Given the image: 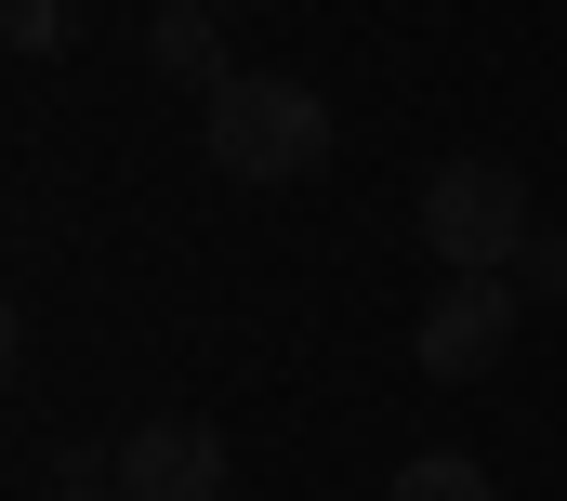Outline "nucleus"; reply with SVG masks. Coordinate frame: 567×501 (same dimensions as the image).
<instances>
[{
	"mask_svg": "<svg viewBox=\"0 0 567 501\" xmlns=\"http://www.w3.org/2000/svg\"><path fill=\"white\" fill-rule=\"evenodd\" d=\"M198 145H212L225 185H317V172H330V106H317V80H290V67H238V80L198 106Z\"/></svg>",
	"mask_w": 567,
	"mask_h": 501,
	"instance_id": "1",
	"label": "nucleus"
},
{
	"mask_svg": "<svg viewBox=\"0 0 567 501\" xmlns=\"http://www.w3.org/2000/svg\"><path fill=\"white\" fill-rule=\"evenodd\" d=\"M528 238H542L528 225V172H502V159H435L423 172V250L449 277H515Z\"/></svg>",
	"mask_w": 567,
	"mask_h": 501,
	"instance_id": "2",
	"label": "nucleus"
},
{
	"mask_svg": "<svg viewBox=\"0 0 567 501\" xmlns=\"http://www.w3.org/2000/svg\"><path fill=\"white\" fill-rule=\"evenodd\" d=\"M515 277H449L423 304V330H410V357H423V382H475V370H502V344H515Z\"/></svg>",
	"mask_w": 567,
	"mask_h": 501,
	"instance_id": "3",
	"label": "nucleus"
},
{
	"mask_svg": "<svg viewBox=\"0 0 567 501\" xmlns=\"http://www.w3.org/2000/svg\"><path fill=\"white\" fill-rule=\"evenodd\" d=\"M106 462H120L133 501H225V422H198V409H145Z\"/></svg>",
	"mask_w": 567,
	"mask_h": 501,
	"instance_id": "4",
	"label": "nucleus"
},
{
	"mask_svg": "<svg viewBox=\"0 0 567 501\" xmlns=\"http://www.w3.org/2000/svg\"><path fill=\"white\" fill-rule=\"evenodd\" d=\"M145 53H158V80H198V93H225L238 67H225V27L198 13V0H172L158 27H145Z\"/></svg>",
	"mask_w": 567,
	"mask_h": 501,
	"instance_id": "5",
	"label": "nucleus"
},
{
	"mask_svg": "<svg viewBox=\"0 0 567 501\" xmlns=\"http://www.w3.org/2000/svg\"><path fill=\"white\" fill-rule=\"evenodd\" d=\"M383 501H502V489H488L462 449H423V462H396V489H383Z\"/></svg>",
	"mask_w": 567,
	"mask_h": 501,
	"instance_id": "6",
	"label": "nucleus"
},
{
	"mask_svg": "<svg viewBox=\"0 0 567 501\" xmlns=\"http://www.w3.org/2000/svg\"><path fill=\"white\" fill-rule=\"evenodd\" d=\"M0 40L13 53H66V0H0Z\"/></svg>",
	"mask_w": 567,
	"mask_h": 501,
	"instance_id": "7",
	"label": "nucleus"
},
{
	"mask_svg": "<svg viewBox=\"0 0 567 501\" xmlns=\"http://www.w3.org/2000/svg\"><path fill=\"white\" fill-rule=\"evenodd\" d=\"M515 290H528V304H567V238H555V225L515 250Z\"/></svg>",
	"mask_w": 567,
	"mask_h": 501,
	"instance_id": "8",
	"label": "nucleus"
},
{
	"mask_svg": "<svg viewBox=\"0 0 567 501\" xmlns=\"http://www.w3.org/2000/svg\"><path fill=\"white\" fill-rule=\"evenodd\" d=\"M53 501H133V489H120V462H66V489H53Z\"/></svg>",
	"mask_w": 567,
	"mask_h": 501,
	"instance_id": "9",
	"label": "nucleus"
},
{
	"mask_svg": "<svg viewBox=\"0 0 567 501\" xmlns=\"http://www.w3.org/2000/svg\"><path fill=\"white\" fill-rule=\"evenodd\" d=\"M198 13H238V0H198Z\"/></svg>",
	"mask_w": 567,
	"mask_h": 501,
	"instance_id": "10",
	"label": "nucleus"
}]
</instances>
